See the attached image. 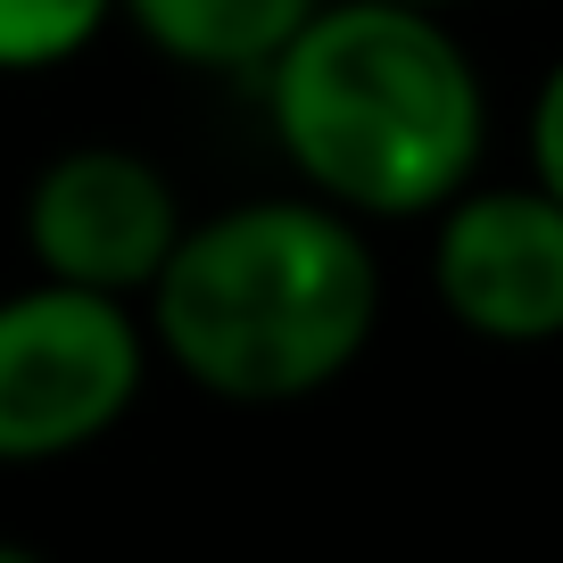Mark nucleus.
Listing matches in <instances>:
<instances>
[{"instance_id":"1","label":"nucleus","mask_w":563,"mask_h":563,"mask_svg":"<svg viewBox=\"0 0 563 563\" xmlns=\"http://www.w3.org/2000/svg\"><path fill=\"white\" fill-rule=\"evenodd\" d=\"M389 282L349 208L316 191H249L191 216L150 282V349L224 406H307L365 365Z\"/></svg>"},{"instance_id":"2","label":"nucleus","mask_w":563,"mask_h":563,"mask_svg":"<svg viewBox=\"0 0 563 563\" xmlns=\"http://www.w3.org/2000/svg\"><path fill=\"white\" fill-rule=\"evenodd\" d=\"M257 100L299 191L356 224H431L489 158V75L406 0H323L257 67Z\"/></svg>"},{"instance_id":"3","label":"nucleus","mask_w":563,"mask_h":563,"mask_svg":"<svg viewBox=\"0 0 563 563\" xmlns=\"http://www.w3.org/2000/svg\"><path fill=\"white\" fill-rule=\"evenodd\" d=\"M150 316L84 282L0 290V473L75 464L117 431L150 389Z\"/></svg>"},{"instance_id":"4","label":"nucleus","mask_w":563,"mask_h":563,"mask_svg":"<svg viewBox=\"0 0 563 563\" xmlns=\"http://www.w3.org/2000/svg\"><path fill=\"white\" fill-rule=\"evenodd\" d=\"M183 224L191 208H183L175 175L133 141H67L58 158L34 166L18 199L25 265L51 282L108 290V299H150Z\"/></svg>"},{"instance_id":"5","label":"nucleus","mask_w":563,"mask_h":563,"mask_svg":"<svg viewBox=\"0 0 563 563\" xmlns=\"http://www.w3.org/2000/svg\"><path fill=\"white\" fill-rule=\"evenodd\" d=\"M431 299L456 332L489 349H555L563 340V199L539 183H464L431 216Z\"/></svg>"},{"instance_id":"6","label":"nucleus","mask_w":563,"mask_h":563,"mask_svg":"<svg viewBox=\"0 0 563 563\" xmlns=\"http://www.w3.org/2000/svg\"><path fill=\"white\" fill-rule=\"evenodd\" d=\"M316 9L323 0H117V18L191 75H257Z\"/></svg>"},{"instance_id":"7","label":"nucleus","mask_w":563,"mask_h":563,"mask_svg":"<svg viewBox=\"0 0 563 563\" xmlns=\"http://www.w3.org/2000/svg\"><path fill=\"white\" fill-rule=\"evenodd\" d=\"M117 25V0H0V75H58Z\"/></svg>"},{"instance_id":"8","label":"nucleus","mask_w":563,"mask_h":563,"mask_svg":"<svg viewBox=\"0 0 563 563\" xmlns=\"http://www.w3.org/2000/svg\"><path fill=\"white\" fill-rule=\"evenodd\" d=\"M522 158H530V183L547 199H563V51L547 58V75L530 84V108H522Z\"/></svg>"},{"instance_id":"9","label":"nucleus","mask_w":563,"mask_h":563,"mask_svg":"<svg viewBox=\"0 0 563 563\" xmlns=\"http://www.w3.org/2000/svg\"><path fill=\"white\" fill-rule=\"evenodd\" d=\"M0 563H51L42 547H25V539H0Z\"/></svg>"},{"instance_id":"10","label":"nucleus","mask_w":563,"mask_h":563,"mask_svg":"<svg viewBox=\"0 0 563 563\" xmlns=\"http://www.w3.org/2000/svg\"><path fill=\"white\" fill-rule=\"evenodd\" d=\"M406 9H440V18H456V9H473V0H406Z\"/></svg>"}]
</instances>
